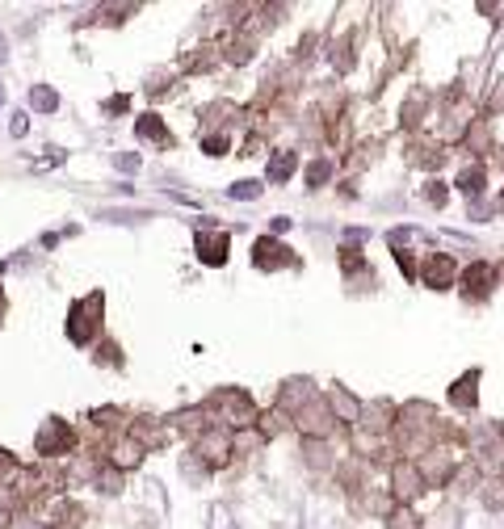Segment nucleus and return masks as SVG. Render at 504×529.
Returning a JSON list of instances; mask_svg holds the SVG:
<instances>
[{"instance_id":"10","label":"nucleus","mask_w":504,"mask_h":529,"mask_svg":"<svg viewBox=\"0 0 504 529\" xmlns=\"http://www.w3.org/2000/svg\"><path fill=\"white\" fill-rule=\"evenodd\" d=\"M118 168H139V156H118Z\"/></svg>"},{"instance_id":"8","label":"nucleus","mask_w":504,"mask_h":529,"mask_svg":"<svg viewBox=\"0 0 504 529\" xmlns=\"http://www.w3.org/2000/svg\"><path fill=\"white\" fill-rule=\"evenodd\" d=\"M290 168H294V156L286 151V156H278V160H273V168H269V177H273V181H282V177H290Z\"/></svg>"},{"instance_id":"4","label":"nucleus","mask_w":504,"mask_h":529,"mask_svg":"<svg viewBox=\"0 0 504 529\" xmlns=\"http://www.w3.org/2000/svg\"><path fill=\"white\" fill-rule=\"evenodd\" d=\"M135 130H139L143 139H168V130H164V126L156 122V114H147V118H139V126H135Z\"/></svg>"},{"instance_id":"3","label":"nucleus","mask_w":504,"mask_h":529,"mask_svg":"<svg viewBox=\"0 0 504 529\" xmlns=\"http://www.w3.org/2000/svg\"><path fill=\"white\" fill-rule=\"evenodd\" d=\"M282 244H273V240H257V265H282Z\"/></svg>"},{"instance_id":"9","label":"nucleus","mask_w":504,"mask_h":529,"mask_svg":"<svg viewBox=\"0 0 504 529\" xmlns=\"http://www.w3.org/2000/svg\"><path fill=\"white\" fill-rule=\"evenodd\" d=\"M261 193V185H252V181H240V185H231V198H257Z\"/></svg>"},{"instance_id":"11","label":"nucleus","mask_w":504,"mask_h":529,"mask_svg":"<svg viewBox=\"0 0 504 529\" xmlns=\"http://www.w3.org/2000/svg\"><path fill=\"white\" fill-rule=\"evenodd\" d=\"M0 101H4V88H0Z\"/></svg>"},{"instance_id":"6","label":"nucleus","mask_w":504,"mask_h":529,"mask_svg":"<svg viewBox=\"0 0 504 529\" xmlns=\"http://www.w3.org/2000/svg\"><path fill=\"white\" fill-rule=\"evenodd\" d=\"M454 399L467 408V404H475V374H467L463 383H458V391H454Z\"/></svg>"},{"instance_id":"2","label":"nucleus","mask_w":504,"mask_h":529,"mask_svg":"<svg viewBox=\"0 0 504 529\" xmlns=\"http://www.w3.org/2000/svg\"><path fill=\"white\" fill-rule=\"evenodd\" d=\"M223 252H227V235H206V240H198V256H206L210 265H219Z\"/></svg>"},{"instance_id":"7","label":"nucleus","mask_w":504,"mask_h":529,"mask_svg":"<svg viewBox=\"0 0 504 529\" xmlns=\"http://www.w3.org/2000/svg\"><path fill=\"white\" fill-rule=\"evenodd\" d=\"M29 105H34V109H55V92H50V88H34V92H29Z\"/></svg>"},{"instance_id":"5","label":"nucleus","mask_w":504,"mask_h":529,"mask_svg":"<svg viewBox=\"0 0 504 529\" xmlns=\"http://www.w3.org/2000/svg\"><path fill=\"white\" fill-rule=\"evenodd\" d=\"M484 282H492V269H488V265H475V269L467 273V286H471L475 294H484V290H488Z\"/></svg>"},{"instance_id":"1","label":"nucleus","mask_w":504,"mask_h":529,"mask_svg":"<svg viewBox=\"0 0 504 529\" xmlns=\"http://www.w3.org/2000/svg\"><path fill=\"white\" fill-rule=\"evenodd\" d=\"M450 273H454V261H450V256H433V261L425 265L429 286H446V282H450Z\"/></svg>"}]
</instances>
